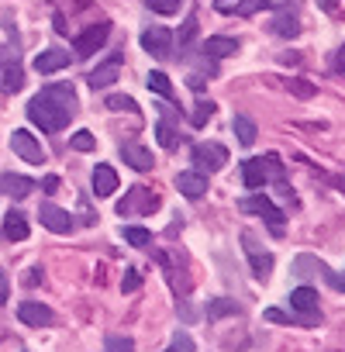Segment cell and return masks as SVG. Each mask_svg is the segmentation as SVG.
Wrapping results in <instances>:
<instances>
[{
	"label": "cell",
	"instance_id": "cell-1",
	"mask_svg": "<svg viewBox=\"0 0 345 352\" xmlns=\"http://www.w3.org/2000/svg\"><path fill=\"white\" fill-rule=\"evenodd\" d=\"M76 90L69 83H52L45 87L32 104H28V118L42 128V131H63L69 124V118L76 114Z\"/></svg>",
	"mask_w": 345,
	"mask_h": 352
},
{
	"label": "cell",
	"instance_id": "cell-2",
	"mask_svg": "<svg viewBox=\"0 0 345 352\" xmlns=\"http://www.w3.org/2000/svg\"><path fill=\"white\" fill-rule=\"evenodd\" d=\"M238 211H242V214H259V218L269 225V232H273L276 239L283 235L287 218H283V211H280L269 197H263V194H256V197H242V201H238Z\"/></svg>",
	"mask_w": 345,
	"mask_h": 352
},
{
	"label": "cell",
	"instance_id": "cell-3",
	"mask_svg": "<svg viewBox=\"0 0 345 352\" xmlns=\"http://www.w3.org/2000/svg\"><path fill=\"white\" fill-rule=\"evenodd\" d=\"M152 211H159V197L152 190H145V187H131L124 194V201L118 204L121 218H142V214H152Z\"/></svg>",
	"mask_w": 345,
	"mask_h": 352
},
{
	"label": "cell",
	"instance_id": "cell-4",
	"mask_svg": "<svg viewBox=\"0 0 345 352\" xmlns=\"http://www.w3.org/2000/svg\"><path fill=\"white\" fill-rule=\"evenodd\" d=\"M190 155H194V166L201 173H218V169L228 166V148L218 145V142H201V145L190 148Z\"/></svg>",
	"mask_w": 345,
	"mask_h": 352
},
{
	"label": "cell",
	"instance_id": "cell-5",
	"mask_svg": "<svg viewBox=\"0 0 345 352\" xmlns=\"http://www.w3.org/2000/svg\"><path fill=\"white\" fill-rule=\"evenodd\" d=\"M242 249H245V256H249V263H252V276H256V280H266V276L273 273V252L259 249L252 232H242Z\"/></svg>",
	"mask_w": 345,
	"mask_h": 352
},
{
	"label": "cell",
	"instance_id": "cell-6",
	"mask_svg": "<svg viewBox=\"0 0 345 352\" xmlns=\"http://www.w3.org/2000/svg\"><path fill=\"white\" fill-rule=\"evenodd\" d=\"M11 148H14L25 162H32V166H42V162H45V148H42L38 138H35L32 131H25V128H18V131L11 135Z\"/></svg>",
	"mask_w": 345,
	"mask_h": 352
},
{
	"label": "cell",
	"instance_id": "cell-7",
	"mask_svg": "<svg viewBox=\"0 0 345 352\" xmlns=\"http://www.w3.org/2000/svg\"><path fill=\"white\" fill-rule=\"evenodd\" d=\"M107 35H111V25H107V21H100V25L87 28V32L76 38V56H80V59H90L97 49H104V45H107Z\"/></svg>",
	"mask_w": 345,
	"mask_h": 352
},
{
	"label": "cell",
	"instance_id": "cell-8",
	"mask_svg": "<svg viewBox=\"0 0 345 352\" xmlns=\"http://www.w3.org/2000/svg\"><path fill=\"white\" fill-rule=\"evenodd\" d=\"M169 45H172V32H169V28L155 25V28H145V32H142V49H145L148 56L166 59V56H169Z\"/></svg>",
	"mask_w": 345,
	"mask_h": 352
},
{
	"label": "cell",
	"instance_id": "cell-9",
	"mask_svg": "<svg viewBox=\"0 0 345 352\" xmlns=\"http://www.w3.org/2000/svg\"><path fill=\"white\" fill-rule=\"evenodd\" d=\"M38 218H42V225H45L49 232H56V235H69V232H73V218H69V211H63L59 204H38Z\"/></svg>",
	"mask_w": 345,
	"mask_h": 352
},
{
	"label": "cell",
	"instance_id": "cell-10",
	"mask_svg": "<svg viewBox=\"0 0 345 352\" xmlns=\"http://www.w3.org/2000/svg\"><path fill=\"white\" fill-rule=\"evenodd\" d=\"M177 190H180L183 197H190V201L204 197V194H208V173H201V169H183V173H177Z\"/></svg>",
	"mask_w": 345,
	"mask_h": 352
},
{
	"label": "cell",
	"instance_id": "cell-11",
	"mask_svg": "<svg viewBox=\"0 0 345 352\" xmlns=\"http://www.w3.org/2000/svg\"><path fill=\"white\" fill-rule=\"evenodd\" d=\"M18 318H21L28 328H49V324L56 321L52 307H45V304H38V300H25V304L18 307Z\"/></svg>",
	"mask_w": 345,
	"mask_h": 352
},
{
	"label": "cell",
	"instance_id": "cell-12",
	"mask_svg": "<svg viewBox=\"0 0 345 352\" xmlns=\"http://www.w3.org/2000/svg\"><path fill=\"white\" fill-rule=\"evenodd\" d=\"M118 76H121V56H111L107 63H100V66L87 76V83H90L93 90H107Z\"/></svg>",
	"mask_w": 345,
	"mask_h": 352
},
{
	"label": "cell",
	"instance_id": "cell-13",
	"mask_svg": "<svg viewBox=\"0 0 345 352\" xmlns=\"http://www.w3.org/2000/svg\"><path fill=\"white\" fill-rule=\"evenodd\" d=\"M32 190H35V184L28 180V176H21V173H4V176H0V194H8L14 201L28 197Z\"/></svg>",
	"mask_w": 345,
	"mask_h": 352
},
{
	"label": "cell",
	"instance_id": "cell-14",
	"mask_svg": "<svg viewBox=\"0 0 345 352\" xmlns=\"http://www.w3.org/2000/svg\"><path fill=\"white\" fill-rule=\"evenodd\" d=\"M242 180H245V187L263 190V184L269 180V166H266V159H245V162H242Z\"/></svg>",
	"mask_w": 345,
	"mask_h": 352
},
{
	"label": "cell",
	"instance_id": "cell-15",
	"mask_svg": "<svg viewBox=\"0 0 345 352\" xmlns=\"http://www.w3.org/2000/svg\"><path fill=\"white\" fill-rule=\"evenodd\" d=\"M93 194L97 197H111L114 190H118V173H114V166H107V162H100L97 169H93Z\"/></svg>",
	"mask_w": 345,
	"mask_h": 352
},
{
	"label": "cell",
	"instance_id": "cell-16",
	"mask_svg": "<svg viewBox=\"0 0 345 352\" xmlns=\"http://www.w3.org/2000/svg\"><path fill=\"white\" fill-rule=\"evenodd\" d=\"M63 66H69V56H66L63 49H45V52L35 56V69L45 73V76H49V73H59Z\"/></svg>",
	"mask_w": 345,
	"mask_h": 352
},
{
	"label": "cell",
	"instance_id": "cell-17",
	"mask_svg": "<svg viewBox=\"0 0 345 352\" xmlns=\"http://www.w3.org/2000/svg\"><path fill=\"white\" fill-rule=\"evenodd\" d=\"M235 52H238V42L228 38V35L204 38V56H208V59H225V56H235Z\"/></svg>",
	"mask_w": 345,
	"mask_h": 352
},
{
	"label": "cell",
	"instance_id": "cell-18",
	"mask_svg": "<svg viewBox=\"0 0 345 352\" xmlns=\"http://www.w3.org/2000/svg\"><path fill=\"white\" fill-rule=\"evenodd\" d=\"M121 159L131 169H138V173H148L152 169V148H145V145H124L121 148Z\"/></svg>",
	"mask_w": 345,
	"mask_h": 352
},
{
	"label": "cell",
	"instance_id": "cell-19",
	"mask_svg": "<svg viewBox=\"0 0 345 352\" xmlns=\"http://www.w3.org/2000/svg\"><path fill=\"white\" fill-rule=\"evenodd\" d=\"M290 307L300 314H318V290L314 287H297L290 294Z\"/></svg>",
	"mask_w": 345,
	"mask_h": 352
},
{
	"label": "cell",
	"instance_id": "cell-20",
	"mask_svg": "<svg viewBox=\"0 0 345 352\" xmlns=\"http://www.w3.org/2000/svg\"><path fill=\"white\" fill-rule=\"evenodd\" d=\"M4 235H8L11 242H25V239H28V221H25L21 211H11V214L4 218Z\"/></svg>",
	"mask_w": 345,
	"mask_h": 352
},
{
	"label": "cell",
	"instance_id": "cell-21",
	"mask_svg": "<svg viewBox=\"0 0 345 352\" xmlns=\"http://www.w3.org/2000/svg\"><path fill=\"white\" fill-rule=\"evenodd\" d=\"M273 32L283 35V38L300 35V21H297V14H290V11H276V18H273Z\"/></svg>",
	"mask_w": 345,
	"mask_h": 352
},
{
	"label": "cell",
	"instance_id": "cell-22",
	"mask_svg": "<svg viewBox=\"0 0 345 352\" xmlns=\"http://www.w3.org/2000/svg\"><path fill=\"white\" fill-rule=\"evenodd\" d=\"M232 128H235V138H238L245 148H252V145H256V121H252V118H245V114H235Z\"/></svg>",
	"mask_w": 345,
	"mask_h": 352
},
{
	"label": "cell",
	"instance_id": "cell-23",
	"mask_svg": "<svg viewBox=\"0 0 345 352\" xmlns=\"http://www.w3.org/2000/svg\"><path fill=\"white\" fill-rule=\"evenodd\" d=\"M21 87H25V69H21L18 63L4 66V76H0V90H4V94H18Z\"/></svg>",
	"mask_w": 345,
	"mask_h": 352
},
{
	"label": "cell",
	"instance_id": "cell-24",
	"mask_svg": "<svg viewBox=\"0 0 345 352\" xmlns=\"http://www.w3.org/2000/svg\"><path fill=\"white\" fill-rule=\"evenodd\" d=\"M269 83H280L283 90H290V94L300 97V100H311V97L318 94V87H314L311 80H269Z\"/></svg>",
	"mask_w": 345,
	"mask_h": 352
},
{
	"label": "cell",
	"instance_id": "cell-25",
	"mask_svg": "<svg viewBox=\"0 0 345 352\" xmlns=\"http://www.w3.org/2000/svg\"><path fill=\"white\" fill-rule=\"evenodd\" d=\"M145 83H148V90H152V94H159L162 100H172V97H177V90H172L169 76H166V73H159V69H155V73H148V80H145Z\"/></svg>",
	"mask_w": 345,
	"mask_h": 352
},
{
	"label": "cell",
	"instance_id": "cell-26",
	"mask_svg": "<svg viewBox=\"0 0 345 352\" xmlns=\"http://www.w3.org/2000/svg\"><path fill=\"white\" fill-rule=\"evenodd\" d=\"M155 138H159V145H162V148H169V152H177V148H180V142H183V138H180V131H172V128H169V121H159V124H155Z\"/></svg>",
	"mask_w": 345,
	"mask_h": 352
},
{
	"label": "cell",
	"instance_id": "cell-27",
	"mask_svg": "<svg viewBox=\"0 0 345 352\" xmlns=\"http://www.w3.org/2000/svg\"><path fill=\"white\" fill-rule=\"evenodd\" d=\"M242 307L235 304V300H228V297H218V300H208V318L211 321H218V318H228V314H238Z\"/></svg>",
	"mask_w": 345,
	"mask_h": 352
},
{
	"label": "cell",
	"instance_id": "cell-28",
	"mask_svg": "<svg viewBox=\"0 0 345 352\" xmlns=\"http://www.w3.org/2000/svg\"><path fill=\"white\" fill-rule=\"evenodd\" d=\"M121 235H124V242H128V245H135V249L152 245V232H148V228H142V225H128Z\"/></svg>",
	"mask_w": 345,
	"mask_h": 352
},
{
	"label": "cell",
	"instance_id": "cell-29",
	"mask_svg": "<svg viewBox=\"0 0 345 352\" xmlns=\"http://www.w3.org/2000/svg\"><path fill=\"white\" fill-rule=\"evenodd\" d=\"M145 4H148L155 14H162V18H169V14H180V11H183L180 0H145Z\"/></svg>",
	"mask_w": 345,
	"mask_h": 352
},
{
	"label": "cell",
	"instance_id": "cell-30",
	"mask_svg": "<svg viewBox=\"0 0 345 352\" xmlns=\"http://www.w3.org/2000/svg\"><path fill=\"white\" fill-rule=\"evenodd\" d=\"M259 11H269V0H238V8H235V14L242 18H252Z\"/></svg>",
	"mask_w": 345,
	"mask_h": 352
},
{
	"label": "cell",
	"instance_id": "cell-31",
	"mask_svg": "<svg viewBox=\"0 0 345 352\" xmlns=\"http://www.w3.org/2000/svg\"><path fill=\"white\" fill-rule=\"evenodd\" d=\"M214 114V100H201L197 107H194V114H190V124L194 128H201V124H208V118Z\"/></svg>",
	"mask_w": 345,
	"mask_h": 352
},
{
	"label": "cell",
	"instance_id": "cell-32",
	"mask_svg": "<svg viewBox=\"0 0 345 352\" xmlns=\"http://www.w3.org/2000/svg\"><path fill=\"white\" fill-rule=\"evenodd\" d=\"M194 349H197L194 338L187 331H177V335H172V342H169V349H162V352H194Z\"/></svg>",
	"mask_w": 345,
	"mask_h": 352
},
{
	"label": "cell",
	"instance_id": "cell-33",
	"mask_svg": "<svg viewBox=\"0 0 345 352\" xmlns=\"http://www.w3.org/2000/svg\"><path fill=\"white\" fill-rule=\"evenodd\" d=\"M107 107L111 111H131V114H138V104L131 97H121V94H107Z\"/></svg>",
	"mask_w": 345,
	"mask_h": 352
},
{
	"label": "cell",
	"instance_id": "cell-34",
	"mask_svg": "<svg viewBox=\"0 0 345 352\" xmlns=\"http://www.w3.org/2000/svg\"><path fill=\"white\" fill-rule=\"evenodd\" d=\"M69 148H76V152H93V148H97V142H93V135H90V131H76V135L69 138Z\"/></svg>",
	"mask_w": 345,
	"mask_h": 352
},
{
	"label": "cell",
	"instance_id": "cell-35",
	"mask_svg": "<svg viewBox=\"0 0 345 352\" xmlns=\"http://www.w3.org/2000/svg\"><path fill=\"white\" fill-rule=\"evenodd\" d=\"M107 352H135V342L124 335H111L107 338Z\"/></svg>",
	"mask_w": 345,
	"mask_h": 352
},
{
	"label": "cell",
	"instance_id": "cell-36",
	"mask_svg": "<svg viewBox=\"0 0 345 352\" xmlns=\"http://www.w3.org/2000/svg\"><path fill=\"white\" fill-rule=\"evenodd\" d=\"M194 35H197V18H187V25H183L177 35H172V38H180V45H190Z\"/></svg>",
	"mask_w": 345,
	"mask_h": 352
},
{
	"label": "cell",
	"instance_id": "cell-37",
	"mask_svg": "<svg viewBox=\"0 0 345 352\" xmlns=\"http://www.w3.org/2000/svg\"><path fill=\"white\" fill-rule=\"evenodd\" d=\"M318 273H321V276H324V280H328V283H331L335 290H342V294H345V276H342V273H335V270H328L324 263H321V270H318Z\"/></svg>",
	"mask_w": 345,
	"mask_h": 352
},
{
	"label": "cell",
	"instance_id": "cell-38",
	"mask_svg": "<svg viewBox=\"0 0 345 352\" xmlns=\"http://www.w3.org/2000/svg\"><path fill=\"white\" fill-rule=\"evenodd\" d=\"M138 283H142V276H138V270H124V280H121V290H124V294H131V290H138Z\"/></svg>",
	"mask_w": 345,
	"mask_h": 352
},
{
	"label": "cell",
	"instance_id": "cell-39",
	"mask_svg": "<svg viewBox=\"0 0 345 352\" xmlns=\"http://www.w3.org/2000/svg\"><path fill=\"white\" fill-rule=\"evenodd\" d=\"M8 297H11V283H8V273L0 270V304H8Z\"/></svg>",
	"mask_w": 345,
	"mask_h": 352
},
{
	"label": "cell",
	"instance_id": "cell-40",
	"mask_svg": "<svg viewBox=\"0 0 345 352\" xmlns=\"http://www.w3.org/2000/svg\"><path fill=\"white\" fill-rule=\"evenodd\" d=\"M59 190V176H49V180H45V194H56Z\"/></svg>",
	"mask_w": 345,
	"mask_h": 352
},
{
	"label": "cell",
	"instance_id": "cell-41",
	"mask_svg": "<svg viewBox=\"0 0 345 352\" xmlns=\"http://www.w3.org/2000/svg\"><path fill=\"white\" fill-rule=\"evenodd\" d=\"M335 69H342L345 73V45L338 49V56H335Z\"/></svg>",
	"mask_w": 345,
	"mask_h": 352
},
{
	"label": "cell",
	"instance_id": "cell-42",
	"mask_svg": "<svg viewBox=\"0 0 345 352\" xmlns=\"http://www.w3.org/2000/svg\"><path fill=\"white\" fill-rule=\"evenodd\" d=\"M42 280V270H28V276H25V283H38Z\"/></svg>",
	"mask_w": 345,
	"mask_h": 352
},
{
	"label": "cell",
	"instance_id": "cell-43",
	"mask_svg": "<svg viewBox=\"0 0 345 352\" xmlns=\"http://www.w3.org/2000/svg\"><path fill=\"white\" fill-rule=\"evenodd\" d=\"M335 187H338V190H345V176H335Z\"/></svg>",
	"mask_w": 345,
	"mask_h": 352
},
{
	"label": "cell",
	"instance_id": "cell-44",
	"mask_svg": "<svg viewBox=\"0 0 345 352\" xmlns=\"http://www.w3.org/2000/svg\"><path fill=\"white\" fill-rule=\"evenodd\" d=\"M221 4H225V0H218V8H221Z\"/></svg>",
	"mask_w": 345,
	"mask_h": 352
}]
</instances>
